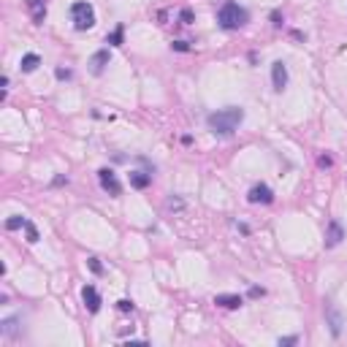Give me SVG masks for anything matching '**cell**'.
<instances>
[{
  "instance_id": "1",
  "label": "cell",
  "mask_w": 347,
  "mask_h": 347,
  "mask_svg": "<svg viewBox=\"0 0 347 347\" xmlns=\"http://www.w3.org/2000/svg\"><path fill=\"white\" fill-rule=\"evenodd\" d=\"M244 119V109L239 106H228V109H220V112L209 114V130H212L214 136H231L236 128H239V122Z\"/></svg>"
},
{
  "instance_id": "2",
  "label": "cell",
  "mask_w": 347,
  "mask_h": 347,
  "mask_svg": "<svg viewBox=\"0 0 347 347\" xmlns=\"http://www.w3.org/2000/svg\"><path fill=\"white\" fill-rule=\"evenodd\" d=\"M247 19H250L247 11H244L239 3H225V6L217 11V22H220L223 30H239V27L247 24Z\"/></svg>"
},
{
  "instance_id": "3",
  "label": "cell",
  "mask_w": 347,
  "mask_h": 347,
  "mask_svg": "<svg viewBox=\"0 0 347 347\" xmlns=\"http://www.w3.org/2000/svg\"><path fill=\"white\" fill-rule=\"evenodd\" d=\"M71 17H73L76 30H90L95 24V11H93L90 3H73V6H71Z\"/></svg>"
},
{
  "instance_id": "4",
  "label": "cell",
  "mask_w": 347,
  "mask_h": 347,
  "mask_svg": "<svg viewBox=\"0 0 347 347\" xmlns=\"http://www.w3.org/2000/svg\"><path fill=\"white\" fill-rule=\"evenodd\" d=\"M98 179H100V187L106 190L109 195H119V193H122V185H119L117 174H114L112 168H100L98 171Z\"/></svg>"
},
{
  "instance_id": "5",
  "label": "cell",
  "mask_w": 347,
  "mask_h": 347,
  "mask_svg": "<svg viewBox=\"0 0 347 347\" xmlns=\"http://www.w3.org/2000/svg\"><path fill=\"white\" fill-rule=\"evenodd\" d=\"M247 198H250V204H271V201H274V193H271L269 185L260 182V185H253V187H250Z\"/></svg>"
},
{
  "instance_id": "6",
  "label": "cell",
  "mask_w": 347,
  "mask_h": 347,
  "mask_svg": "<svg viewBox=\"0 0 347 347\" xmlns=\"http://www.w3.org/2000/svg\"><path fill=\"white\" fill-rule=\"evenodd\" d=\"M271 82H274V90H277V93H282L285 84H288V68H285L282 60H277V63L271 65Z\"/></svg>"
},
{
  "instance_id": "7",
  "label": "cell",
  "mask_w": 347,
  "mask_h": 347,
  "mask_svg": "<svg viewBox=\"0 0 347 347\" xmlns=\"http://www.w3.org/2000/svg\"><path fill=\"white\" fill-rule=\"evenodd\" d=\"M342 239H345V228H342V223H339V220H331L328 228H325V247H336Z\"/></svg>"
},
{
  "instance_id": "8",
  "label": "cell",
  "mask_w": 347,
  "mask_h": 347,
  "mask_svg": "<svg viewBox=\"0 0 347 347\" xmlns=\"http://www.w3.org/2000/svg\"><path fill=\"white\" fill-rule=\"evenodd\" d=\"M325 323L331 325V334H334V336H342V325H345V320H342V312L336 309V306H325Z\"/></svg>"
},
{
  "instance_id": "9",
  "label": "cell",
  "mask_w": 347,
  "mask_h": 347,
  "mask_svg": "<svg viewBox=\"0 0 347 347\" xmlns=\"http://www.w3.org/2000/svg\"><path fill=\"white\" fill-rule=\"evenodd\" d=\"M82 301H84V306H87V312H93V315L100 309V296H98V290H95L93 285H84Z\"/></svg>"
},
{
  "instance_id": "10",
  "label": "cell",
  "mask_w": 347,
  "mask_h": 347,
  "mask_svg": "<svg viewBox=\"0 0 347 347\" xmlns=\"http://www.w3.org/2000/svg\"><path fill=\"white\" fill-rule=\"evenodd\" d=\"M106 65H109V49H100V52H95L93 57H90V71H93L95 76H100Z\"/></svg>"
},
{
  "instance_id": "11",
  "label": "cell",
  "mask_w": 347,
  "mask_h": 347,
  "mask_svg": "<svg viewBox=\"0 0 347 347\" xmlns=\"http://www.w3.org/2000/svg\"><path fill=\"white\" fill-rule=\"evenodd\" d=\"M214 304L223 306V309H239L244 301H241V296H233V293H220L214 296Z\"/></svg>"
},
{
  "instance_id": "12",
  "label": "cell",
  "mask_w": 347,
  "mask_h": 347,
  "mask_svg": "<svg viewBox=\"0 0 347 347\" xmlns=\"http://www.w3.org/2000/svg\"><path fill=\"white\" fill-rule=\"evenodd\" d=\"M27 8H30V17H33V22L41 24L44 17H46V3H44V0H27Z\"/></svg>"
},
{
  "instance_id": "13",
  "label": "cell",
  "mask_w": 347,
  "mask_h": 347,
  "mask_svg": "<svg viewBox=\"0 0 347 347\" xmlns=\"http://www.w3.org/2000/svg\"><path fill=\"white\" fill-rule=\"evenodd\" d=\"M149 182H152V174H147V171H130V185L136 190L149 187Z\"/></svg>"
},
{
  "instance_id": "14",
  "label": "cell",
  "mask_w": 347,
  "mask_h": 347,
  "mask_svg": "<svg viewBox=\"0 0 347 347\" xmlns=\"http://www.w3.org/2000/svg\"><path fill=\"white\" fill-rule=\"evenodd\" d=\"M19 331V318H6L3 323H0V334L6 336V339H14Z\"/></svg>"
},
{
  "instance_id": "15",
  "label": "cell",
  "mask_w": 347,
  "mask_h": 347,
  "mask_svg": "<svg viewBox=\"0 0 347 347\" xmlns=\"http://www.w3.org/2000/svg\"><path fill=\"white\" fill-rule=\"evenodd\" d=\"M38 65H41V57H38V54H24L22 63H19V68H22L24 73H33Z\"/></svg>"
},
{
  "instance_id": "16",
  "label": "cell",
  "mask_w": 347,
  "mask_h": 347,
  "mask_svg": "<svg viewBox=\"0 0 347 347\" xmlns=\"http://www.w3.org/2000/svg\"><path fill=\"white\" fill-rule=\"evenodd\" d=\"M24 225H27V220L22 217V214H14L11 220H6V228L8 231H17V228H24Z\"/></svg>"
},
{
  "instance_id": "17",
  "label": "cell",
  "mask_w": 347,
  "mask_h": 347,
  "mask_svg": "<svg viewBox=\"0 0 347 347\" xmlns=\"http://www.w3.org/2000/svg\"><path fill=\"white\" fill-rule=\"evenodd\" d=\"M106 44H112V46H119V44H122V24H119V27L114 30L112 36L106 38Z\"/></svg>"
},
{
  "instance_id": "18",
  "label": "cell",
  "mask_w": 347,
  "mask_h": 347,
  "mask_svg": "<svg viewBox=\"0 0 347 347\" xmlns=\"http://www.w3.org/2000/svg\"><path fill=\"white\" fill-rule=\"evenodd\" d=\"M24 231H27V241H30V244H36V241H38V231H36V225H33V223H30V220H27V225H24Z\"/></svg>"
},
{
  "instance_id": "19",
  "label": "cell",
  "mask_w": 347,
  "mask_h": 347,
  "mask_svg": "<svg viewBox=\"0 0 347 347\" xmlns=\"http://www.w3.org/2000/svg\"><path fill=\"white\" fill-rule=\"evenodd\" d=\"M87 263H90V271H93V274H103V266H100L98 258H90Z\"/></svg>"
},
{
  "instance_id": "20",
  "label": "cell",
  "mask_w": 347,
  "mask_h": 347,
  "mask_svg": "<svg viewBox=\"0 0 347 347\" xmlns=\"http://www.w3.org/2000/svg\"><path fill=\"white\" fill-rule=\"evenodd\" d=\"M179 19H182V24H190L193 22V11H190V8H182V11H179Z\"/></svg>"
},
{
  "instance_id": "21",
  "label": "cell",
  "mask_w": 347,
  "mask_h": 347,
  "mask_svg": "<svg viewBox=\"0 0 347 347\" xmlns=\"http://www.w3.org/2000/svg\"><path fill=\"white\" fill-rule=\"evenodd\" d=\"M117 306H119V312H133V301H128V299L117 301Z\"/></svg>"
},
{
  "instance_id": "22",
  "label": "cell",
  "mask_w": 347,
  "mask_h": 347,
  "mask_svg": "<svg viewBox=\"0 0 347 347\" xmlns=\"http://www.w3.org/2000/svg\"><path fill=\"white\" fill-rule=\"evenodd\" d=\"M171 49H177V52H187V41H174V44H171Z\"/></svg>"
},
{
  "instance_id": "23",
  "label": "cell",
  "mask_w": 347,
  "mask_h": 347,
  "mask_svg": "<svg viewBox=\"0 0 347 347\" xmlns=\"http://www.w3.org/2000/svg\"><path fill=\"white\" fill-rule=\"evenodd\" d=\"M54 76H57V79H71V71H68V68H57Z\"/></svg>"
},
{
  "instance_id": "24",
  "label": "cell",
  "mask_w": 347,
  "mask_h": 347,
  "mask_svg": "<svg viewBox=\"0 0 347 347\" xmlns=\"http://www.w3.org/2000/svg\"><path fill=\"white\" fill-rule=\"evenodd\" d=\"M299 342V336H285V339H279V345H296Z\"/></svg>"
},
{
  "instance_id": "25",
  "label": "cell",
  "mask_w": 347,
  "mask_h": 347,
  "mask_svg": "<svg viewBox=\"0 0 347 347\" xmlns=\"http://www.w3.org/2000/svg\"><path fill=\"white\" fill-rule=\"evenodd\" d=\"M182 206H185V204H182V201H174V198H171V201H168V209H182Z\"/></svg>"
},
{
  "instance_id": "26",
  "label": "cell",
  "mask_w": 347,
  "mask_h": 347,
  "mask_svg": "<svg viewBox=\"0 0 347 347\" xmlns=\"http://www.w3.org/2000/svg\"><path fill=\"white\" fill-rule=\"evenodd\" d=\"M331 163H334V160H331V158H328V155H323V158H320V165H323V168H328V165H331Z\"/></svg>"
},
{
  "instance_id": "27",
  "label": "cell",
  "mask_w": 347,
  "mask_h": 347,
  "mask_svg": "<svg viewBox=\"0 0 347 347\" xmlns=\"http://www.w3.org/2000/svg\"><path fill=\"white\" fill-rule=\"evenodd\" d=\"M250 296H253V299H258V296H263V288H250Z\"/></svg>"
}]
</instances>
